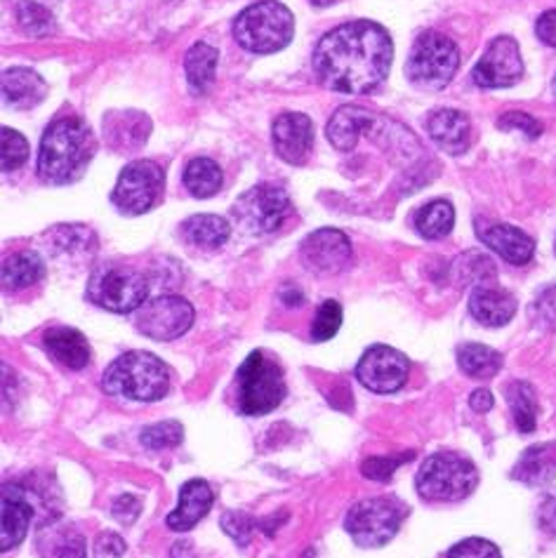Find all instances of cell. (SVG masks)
<instances>
[{"label":"cell","mask_w":556,"mask_h":558,"mask_svg":"<svg viewBox=\"0 0 556 558\" xmlns=\"http://www.w3.org/2000/svg\"><path fill=\"white\" fill-rule=\"evenodd\" d=\"M394 62V43L385 26L349 22L318 40L314 71L324 87L345 95H368L383 85Z\"/></svg>","instance_id":"cell-1"},{"label":"cell","mask_w":556,"mask_h":558,"mask_svg":"<svg viewBox=\"0 0 556 558\" xmlns=\"http://www.w3.org/2000/svg\"><path fill=\"white\" fill-rule=\"evenodd\" d=\"M95 149L97 142L93 130L83 121L73 119V116L55 121L40 140L38 178L55 186L76 182L90 166Z\"/></svg>","instance_id":"cell-2"},{"label":"cell","mask_w":556,"mask_h":558,"mask_svg":"<svg viewBox=\"0 0 556 558\" xmlns=\"http://www.w3.org/2000/svg\"><path fill=\"white\" fill-rule=\"evenodd\" d=\"M326 135L335 149L340 151L356 149L361 137H371L375 144H383L387 151H397L401 158L413 156L422 149L408 128L361 107H342L335 111L328 121Z\"/></svg>","instance_id":"cell-3"},{"label":"cell","mask_w":556,"mask_h":558,"mask_svg":"<svg viewBox=\"0 0 556 558\" xmlns=\"http://www.w3.org/2000/svg\"><path fill=\"white\" fill-rule=\"evenodd\" d=\"M170 385L172 377L168 365L149 351H128L116 359L101 377V387L107 393L142 403L160 401L170 391Z\"/></svg>","instance_id":"cell-4"},{"label":"cell","mask_w":556,"mask_h":558,"mask_svg":"<svg viewBox=\"0 0 556 558\" xmlns=\"http://www.w3.org/2000/svg\"><path fill=\"white\" fill-rule=\"evenodd\" d=\"M295 34L292 12L278 0H259L233 22V38L247 52L271 54L283 50Z\"/></svg>","instance_id":"cell-5"},{"label":"cell","mask_w":556,"mask_h":558,"mask_svg":"<svg viewBox=\"0 0 556 558\" xmlns=\"http://www.w3.org/2000/svg\"><path fill=\"white\" fill-rule=\"evenodd\" d=\"M286 399V379L265 351H253L237 375V401L243 415H267Z\"/></svg>","instance_id":"cell-6"},{"label":"cell","mask_w":556,"mask_h":558,"mask_svg":"<svg viewBox=\"0 0 556 558\" xmlns=\"http://www.w3.org/2000/svg\"><path fill=\"white\" fill-rule=\"evenodd\" d=\"M479 483L476 466L458 452H436L422 462L415 486L432 502H458L470 497Z\"/></svg>","instance_id":"cell-7"},{"label":"cell","mask_w":556,"mask_h":558,"mask_svg":"<svg viewBox=\"0 0 556 558\" xmlns=\"http://www.w3.org/2000/svg\"><path fill=\"white\" fill-rule=\"evenodd\" d=\"M406 517L408 507L401 499L391 495L368 497L349 509L345 519V531L361 547H385L399 533Z\"/></svg>","instance_id":"cell-8"},{"label":"cell","mask_w":556,"mask_h":558,"mask_svg":"<svg viewBox=\"0 0 556 558\" xmlns=\"http://www.w3.org/2000/svg\"><path fill=\"white\" fill-rule=\"evenodd\" d=\"M458 66L460 50L456 43L438 32H424L408 57L406 73L420 90H442L456 76Z\"/></svg>","instance_id":"cell-9"},{"label":"cell","mask_w":556,"mask_h":558,"mask_svg":"<svg viewBox=\"0 0 556 558\" xmlns=\"http://www.w3.org/2000/svg\"><path fill=\"white\" fill-rule=\"evenodd\" d=\"M87 298L107 312L130 314L137 312L149 300V281L135 269L113 267L111 264V267L99 269L93 276L90 286H87Z\"/></svg>","instance_id":"cell-10"},{"label":"cell","mask_w":556,"mask_h":558,"mask_svg":"<svg viewBox=\"0 0 556 558\" xmlns=\"http://www.w3.org/2000/svg\"><path fill=\"white\" fill-rule=\"evenodd\" d=\"M292 215V201L281 186L257 184L233 203V222L245 233H274Z\"/></svg>","instance_id":"cell-11"},{"label":"cell","mask_w":556,"mask_h":558,"mask_svg":"<svg viewBox=\"0 0 556 558\" xmlns=\"http://www.w3.org/2000/svg\"><path fill=\"white\" fill-rule=\"evenodd\" d=\"M164 186L166 174L154 160H135L121 172L111 198L123 215H144L156 208Z\"/></svg>","instance_id":"cell-12"},{"label":"cell","mask_w":556,"mask_h":558,"mask_svg":"<svg viewBox=\"0 0 556 558\" xmlns=\"http://www.w3.org/2000/svg\"><path fill=\"white\" fill-rule=\"evenodd\" d=\"M196 312L180 295H160L146 300L135 314V328L158 342H170L182 337L194 326Z\"/></svg>","instance_id":"cell-13"},{"label":"cell","mask_w":556,"mask_h":558,"mask_svg":"<svg viewBox=\"0 0 556 558\" xmlns=\"http://www.w3.org/2000/svg\"><path fill=\"white\" fill-rule=\"evenodd\" d=\"M408 373H411V361L387 344L371 347L356 365L359 381L375 393L399 391L406 385Z\"/></svg>","instance_id":"cell-14"},{"label":"cell","mask_w":556,"mask_h":558,"mask_svg":"<svg viewBox=\"0 0 556 558\" xmlns=\"http://www.w3.org/2000/svg\"><path fill=\"white\" fill-rule=\"evenodd\" d=\"M523 76V60L519 43L511 36L495 38L486 54L474 69V83L479 87H511L517 85Z\"/></svg>","instance_id":"cell-15"},{"label":"cell","mask_w":556,"mask_h":558,"mask_svg":"<svg viewBox=\"0 0 556 558\" xmlns=\"http://www.w3.org/2000/svg\"><path fill=\"white\" fill-rule=\"evenodd\" d=\"M351 259V243L338 229H318L302 243V262L314 274H340Z\"/></svg>","instance_id":"cell-16"},{"label":"cell","mask_w":556,"mask_h":558,"mask_svg":"<svg viewBox=\"0 0 556 558\" xmlns=\"http://www.w3.org/2000/svg\"><path fill=\"white\" fill-rule=\"evenodd\" d=\"M476 236L481 243H486L493 253L500 255L505 262L515 264V267H523L529 264L535 255V243L529 233L503 225V222H491V219H476Z\"/></svg>","instance_id":"cell-17"},{"label":"cell","mask_w":556,"mask_h":558,"mask_svg":"<svg viewBox=\"0 0 556 558\" xmlns=\"http://www.w3.org/2000/svg\"><path fill=\"white\" fill-rule=\"evenodd\" d=\"M274 149L290 166H302L314 149V125L304 113H283L274 123Z\"/></svg>","instance_id":"cell-18"},{"label":"cell","mask_w":556,"mask_h":558,"mask_svg":"<svg viewBox=\"0 0 556 558\" xmlns=\"http://www.w3.org/2000/svg\"><path fill=\"white\" fill-rule=\"evenodd\" d=\"M34 513H36L34 493L20 486V483H5V488H3V531H0V547H3V551L14 549L26 537Z\"/></svg>","instance_id":"cell-19"},{"label":"cell","mask_w":556,"mask_h":558,"mask_svg":"<svg viewBox=\"0 0 556 558\" xmlns=\"http://www.w3.org/2000/svg\"><path fill=\"white\" fill-rule=\"evenodd\" d=\"M213 488L208 486V481L203 478H194V481H186L182 490H180V505L172 513H168V527L170 531H192V527L201 521L206 519V513L213 507Z\"/></svg>","instance_id":"cell-20"},{"label":"cell","mask_w":556,"mask_h":558,"mask_svg":"<svg viewBox=\"0 0 556 558\" xmlns=\"http://www.w3.org/2000/svg\"><path fill=\"white\" fill-rule=\"evenodd\" d=\"M430 137L438 149L446 154H464L470 149L472 125L462 111L456 109H438L427 119Z\"/></svg>","instance_id":"cell-21"},{"label":"cell","mask_w":556,"mask_h":558,"mask_svg":"<svg viewBox=\"0 0 556 558\" xmlns=\"http://www.w3.org/2000/svg\"><path fill=\"white\" fill-rule=\"evenodd\" d=\"M152 121L149 116L140 111H123V113H111L105 121V135L111 146H116L121 154L137 151L140 146L146 144L152 135Z\"/></svg>","instance_id":"cell-22"},{"label":"cell","mask_w":556,"mask_h":558,"mask_svg":"<svg viewBox=\"0 0 556 558\" xmlns=\"http://www.w3.org/2000/svg\"><path fill=\"white\" fill-rule=\"evenodd\" d=\"M43 347L55 363L64 365L69 371H83L90 363V344L83 332L73 328H52L43 337Z\"/></svg>","instance_id":"cell-23"},{"label":"cell","mask_w":556,"mask_h":558,"mask_svg":"<svg viewBox=\"0 0 556 558\" xmlns=\"http://www.w3.org/2000/svg\"><path fill=\"white\" fill-rule=\"evenodd\" d=\"M472 316L486 328L507 326L511 316L517 314V300L505 290L497 288H476L470 300Z\"/></svg>","instance_id":"cell-24"},{"label":"cell","mask_w":556,"mask_h":558,"mask_svg":"<svg viewBox=\"0 0 556 558\" xmlns=\"http://www.w3.org/2000/svg\"><path fill=\"white\" fill-rule=\"evenodd\" d=\"M48 85L34 69H8L3 73V97L14 109H34L46 99Z\"/></svg>","instance_id":"cell-25"},{"label":"cell","mask_w":556,"mask_h":558,"mask_svg":"<svg viewBox=\"0 0 556 558\" xmlns=\"http://www.w3.org/2000/svg\"><path fill=\"white\" fill-rule=\"evenodd\" d=\"M36 545L43 558H85V537L71 523H46Z\"/></svg>","instance_id":"cell-26"},{"label":"cell","mask_w":556,"mask_h":558,"mask_svg":"<svg viewBox=\"0 0 556 558\" xmlns=\"http://www.w3.org/2000/svg\"><path fill=\"white\" fill-rule=\"evenodd\" d=\"M556 476V448L554 446H533L525 450L515 472H511V478L521 481L523 486H547V483Z\"/></svg>","instance_id":"cell-27"},{"label":"cell","mask_w":556,"mask_h":558,"mask_svg":"<svg viewBox=\"0 0 556 558\" xmlns=\"http://www.w3.org/2000/svg\"><path fill=\"white\" fill-rule=\"evenodd\" d=\"M182 236L196 247L217 250L229 241L231 227L219 215H194L182 225Z\"/></svg>","instance_id":"cell-28"},{"label":"cell","mask_w":556,"mask_h":558,"mask_svg":"<svg viewBox=\"0 0 556 558\" xmlns=\"http://www.w3.org/2000/svg\"><path fill=\"white\" fill-rule=\"evenodd\" d=\"M43 276H46V264H43V259L36 253H32V250L14 253L3 264V286L8 290L32 288Z\"/></svg>","instance_id":"cell-29"},{"label":"cell","mask_w":556,"mask_h":558,"mask_svg":"<svg viewBox=\"0 0 556 558\" xmlns=\"http://www.w3.org/2000/svg\"><path fill=\"white\" fill-rule=\"evenodd\" d=\"M217 60H219L217 50L210 48L208 43H196V46L186 52V60H184L186 81L196 95H203L215 83Z\"/></svg>","instance_id":"cell-30"},{"label":"cell","mask_w":556,"mask_h":558,"mask_svg":"<svg viewBox=\"0 0 556 558\" xmlns=\"http://www.w3.org/2000/svg\"><path fill=\"white\" fill-rule=\"evenodd\" d=\"M458 363L464 375L474 379H491L503 368V356L486 344H462L458 349Z\"/></svg>","instance_id":"cell-31"},{"label":"cell","mask_w":556,"mask_h":558,"mask_svg":"<svg viewBox=\"0 0 556 558\" xmlns=\"http://www.w3.org/2000/svg\"><path fill=\"white\" fill-rule=\"evenodd\" d=\"M507 401L521 434H533L537 424V396L529 381H511L507 387Z\"/></svg>","instance_id":"cell-32"},{"label":"cell","mask_w":556,"mask_h":558,"mask_svg":"<svg viewBox=\"0 0 556 558\" xmlns=\"http://www.w3.org/2000/svg\"><path fill=\"white\" fill-rule=\"evenodd\" d=\"M415 225L420 236L424 239H446L452 231V225H456V210H452V205L448 201H432L418 213Z\"/></svg>","instance_id":"cell-33"},{"label":"cell","mask_w":556,"mask_h":558,"mask_svg":"<svg viewBox=\"0 0 556 558\" xmlns=\"http://www.w3.org/2000/svg\"><path fill=\"white\" fill-rule=\"evenodd\" d=\"M184 186L196 198H210L222 186V170L210 158H196L184 170Z\"/></svg>","instance_id":"cell-34"},{"label":"cell","mask_w":556,"mask_h":558,"mask_svg":"<svg viewBox=\"0 0 556 558\" xmlns=\"http://www.w3.org/2000/svg\"><path fill=\"white\" fill-rule=\"evenodd\" d=\"M46 243H48L52 255H57V253H83V250L95 247L97 239L87 227L67 225V227L50 229L46 233Z\"/></svg>","instance_id":"cell-35"},{"label":"cell","mask_w":556,"mask_h":558,"mask_svg":"<svg viewBox=\"0 0 556 558\" xmlns=\"http://www.w3.org/2000/svg\"><path fill=\"white\" fill-rule=\"evenodd\" d=\"M142 446L146 450H168V448H178L182 440H184V427L180 422L174 420H166V422H158L152 424V427H146L140 436Z\"/></svg>","instance_id":"cell-36"},{"label":"cell","mask_w":556,"mask_h":558,"mask_svg":"<svg viewBox=\"0 0 556 558\" xmlns=\"http://www.w3.org/2000/svg\"><path fill=\"white\" fill-rule=\"evenodd\" d=\"M17 17H20V26L34 38L50 36L55 32L52 14L43 5L34 3V0H22L17 8Z\"/></svg>","instance_id":"cell-37"},{"label":"cell","mask_w":556,"mask_h":558,"mask_svg":"<svg viewBox=\"0 0 556 558\" xmlns=\"http://www.w3.org/2000/svg\"><path fill=\"white\" fill-rule=\"evenodd\" d=\"M340 328H342V306H340V302L326 300L318 306L316 318L312 323V340L328 342L335 335H338Z\"/></svg>","instance_id":"cell-38"},{"label":"cell","mask_w":556,"mask_h":558,"mask_svg":"<svg viewBox=\"0 0 556 558\" xmlns=\"http://www.w3.org/2000/svg\"><path fill=\"white\" fill-rule=\"evenodd\" d=\"M28 142L14 132L12 128H3V170L12 172L26 163Z\"/></svg>","instance_id":"cell-39"},{"label":"cell","mask_w":556,"mask_h":558,"mask_svg":"<svg viewBox=\"0 0 556 558\" xmlns=\"http://www.w3.org/2000/svg\"><path fill=\"white\" fill-rule=\"evenodd\" d=\"M222 527L225 533L237 542V545L245 547L247 542H251L253 537V531H255V519L247 517L245 511H227L222 517Z\"/></svg>","instance_id":"cell-40"},{"label":"cell","mask_w":556,"mask_h":558,"mask_svg":"<svg viewBox=\"0 0 556 558\" xmlns=\"http://www.w3.org/2000/svg\"><path fill=\"white\" fill-rule=\"evenodd\" d=\"M408 460H413V452H406V454H401V458L399 454H394V458H371L361 464V472L365 478L389 481L391 474L397 472V469Z\"/></svg>","instance_id":"cell-41"},{"label":"cell","mask_w":556,"mask_h":558,"mask_svg":"<svg viewBox=\"0 0 556 558\" xmlns=\"http://www.w3.org/2000/svg\"><path fill=\"white\" fill-rule=\"evenodd\" d=\"M448 558H503V554L493 542L470 537L458 542V545L448 551Z\"/></svg>","instance_id":"cell-42"},{"label":"cell","mask_w":556,"mask_h":558,"mask_svg":"<svg viewBox=\"0 0 556 558\" xmlns=\"http://www.w3.org/2000/svg\"><path fill=\"white\" fill-rule=\"evenodd\" d=\"M497 128H500V130H519L531 140L543 135V125H540V121H535L533 116L523 113V111H507L503 119L497 121Z\"/></svg>","instance_id":"cell-43"},{"label":"cell","mask_w":556,"mask_h":558,"mask_svg":"<svg viewBox=\"0 0 556 558\" xmlns=\"http://www.w3.org/2000/svg\"><path fill=\"white\" fill-rule=\"evenodd\" d=\"M533 318L543 326H556V286L540 292L533 304Z\"/></svg>","instance_id":"cell-44"},{"label":"cell","mask_w":556,"mask_h":558,"mask_svg":"<svg viewBox=\"0 0 556 558\" xmlns=\"http://www.w3.org/2000/svg\"><path fill=\"white\" fill-rule=\"evenodd\" d=\"M125 554V539L116 533H101L95 542V556L97 558H123Z\"/></svg>","instance_id":"cell-45"},{"label":"cell","mask_w":556,"mask_h":558,"mask_svg":"<svg viewBox=\"0 0 556 558\" xmlns=\"http://www.w3.org/2000/svg\"><path fill=\"white\" fill-rule=\"evenodd\" d=\"M140 511H142V502L133 495H121L111 509L113 519H119L123 523H133L140 517Z\"/></svg>","instance_id":"cell-46"},{"label":"cell","mask_w":556,"mask_h":558,"mask_svg":"<svg viewBox=\"0 0 556 558\" xmlns=\"http://www.w3.org/2000/svg\"><path fill=\"white\" fill-rule=\"evenodd\" d=\"M537 519H540V525H543L545 533L556 535V490L543 499V505H540V511H537Z\"/></svg>","instance_id":"cell-47"},{"label":"cell","mask_w":556,"mask_h":558,"mask_svg":"<svg viewBox=\"0 0 556 558\" xmlns=\"http://www.w3.org/2000/svg\"><path fill=\"white\" fill-rule=\"evenodd\" d=\"M535 34H537V38H540V40L547 43V46L556 48V10L545 12L543 17L537 20V24H535Z\"/></svg>","instance_id":"cell-48"},{"label":"cell","mask_w":556,"mask_h":558,"mask_svg":"<svg viewBox=\"0 0 556 558\" xmlns=\"http://www.w3.org/2000/svg\"><path fill=\"white\" fill-rule=\"evenodd\" d=\"M493 393L488 389H476L472 396H470V405L472 410H476V413H488V410L493 408Z\"/></svg>","instance_id":"cell-49"},{"label":"cell","mask_w":556,"mask_h":558,"mask_svg":"<svg viewBox=\"0 0 556 558\" xmlns=\"http://www.w3.org/2000/svg\"><path fill=\"white\" fill-rule=\"evenodd\" d=\"M281 302L286 304V306H302L304 304V295L302 292L295 288V286H286L283 290H281Z\"/></svg>","instance_id":"cell-50"},{"label":"cell","mask_w":556,"mask_h":558,"mask_svg":"<svg viewBox=\"0 0 556 558\" xmlns=\"http://www.w3.org/2000/svg\"><path fill=\"white\" fill-rule=\"evenodd\" d=\"M312 5H316V8H328V5H333L335 0H310Z\"/></svg>","instance_id":"cell-51"},{"label":"cell","mask_w":556,"mask_h":558,"mask_svg":"<svg viewBox=\"0 0 556 558\" xmlns=\"http://www.w3.org/2000/svg\"><path fill=\"white\" fill-rule=\"evenodd\" d=\"M554 87H556V81H554Z\"/></svg>","instance_id":"cell-52"}]
</instances>
